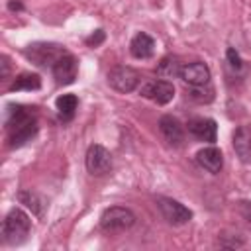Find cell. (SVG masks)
Listing matches in <instances>:
<instances>
[{
	"instance_id": "cell-12",
	"label": "cell",
	"mask_w": 251,
	"mask_h": 251,
	"mask_svg": "<svg viewBox=\"0 0 251 251\" xmlns=\"http://www.w3.org/2000/svg\"><path fill=\"white\" fill-rule=\"evenodd\" d=\"M188 131L196 139L206 141V143H214L218 137V126L212 118H192L188 122Z\"/></svg>"
},
{
	"instance_id": "cell-23",
	"label": "cell",
	"mask_w": 251,
	"mask_h": 251,
	"mask_svg": "<svg viewBox=\"0 0 251 251\" xmlns=\"http://www.w3.org/2000/svg\"><path fill=\"white\" fill-rule=\"evenodd\" d=\"M237 210L243 216V220L251 222V200H239L237 202Z\"/></svg>"
},
{
	"instance_id": "cell-13",
	"label": "cell",
	"mask_w": 251,
	"mask_h": 251,
	"mask_svg": "<svg viewBox=\"0 0 251 251\" xmlns=\"http://www.w3.org/2000/svg\"><path fill=\"white\" fill-rule=\"evenodd\" d=\"M35 133H37V120L31 118V120H27V122H24L18 127L8 131V145L10 147H22L27 141H31L35 137Z\"/></svg>"
},
{
	"instance_id": "cell-18",
	"label": "cell",
	"mask_w": 251,
	"mask_h": 251,
	"mask_svg": "<svg viewBox=\"0 0 251 251\" xmlns=\"http://www.w3.org/2000/svg\"><path fill=\"white\" fill-rule=\"evenodd\" d=\"M55 104H57L59 118H61L63 122H69V120H73V116H75V112H76L78 100H76L75 94H61Z\"/></svg>"
},
{
	"instance_id": "cell-7",
	"label": "cell",
	"mask_w": 251,
	"mask_h": 251,
	"mask_svg": "<svg viewBox=\"0 0 251 251\" xmlns=\"http://www.w3.org/2000/svg\"><path fill=\"white\" fill-rule=\"evenodd\" d=\"M84 165L90 175L102 176L112 169V155L104 145H98V143L90 145L86 151V157H84Z\"/></svg>"
},
{
	"instance_id": "cell-6",
	"label": "cell",
	"mask_w": 251,
	"mask_h": 251,
	"mask_svg": "<svg viewBox=\"0 0 251 251\" xmlns=\"http://www.w3.org/2000/svg\"><path fill=\"white\" fill-rule=\"evenodd\" d=\"M139 94L159 106H165L169 104L173 98H175V86L171 80H165V78H157V80H149L145 82L141 88H139Z\"/></svg>"
},
{
	"instance_id": "cell-5",
	"label": "cell",
	"mask_w": 251,
	"mask_h": 251,
	"mask_svg": "<svg viewBox=\"0 0 251 251\" xmlns=\"http://www.w3.org/2000/svg\"><path fill=\"white\" fill-rule=\"evenodd\" d=\"M157 208L161 210L163 218L173 224V226H184L192 220V212L180 204L178 200H173V198H167V196H159L157 198Z\"/></svg>"
},
{
	"instance_id": "cell-17",
	"label": "cell",
	"mask_w": 251,
	"mask_h": 251,
	"mask_svg": "<svg viewBox=\"0 0 251 251\" xmlns=\"http://www.w3.org/2000/svg\"><path fill=\"white\" fill-rule=\"evenodd\" d=\"M18 200H20V204H24L25 208H29L37 218H41L43 216V212H45V198L43 196H39L37 192H33V190H20L18 192Z\"/></svg>"
},
{
	"instance_id": "cell-10",
	"label": "cell",
	"mask_w": 251,
	"mask_h": 251,
	"mask_svg": "<svg viewBox=\"0 0 251 251\" xmlns=\"http://www.w3.org/2000/svg\"><path fill=\"white\" fill-rule=\"evenodd\" d=\"M51 71H53V76H55L57 84H71V82H75V78H76L78 63H76V59H75L71 53H65V55L51 67Z\"/></svg>"
},
{
	"instance_id": "cell-8",
	"label": "cell",
	"mask_w": 251,
	"mask_h": 251,
	"mask_svg": "<svg viewBox=\"0 0 251 251\" xmlns=\"http://www.w3.org/2000/svg\"><path fill=\"white\" fill-rule=\"evenodd\" d=\"M159 131H161L163 139L167 141V145H171V147H180L184 143V127L171 114H165L159 118Z\"/></svg>"
},
{
	"instance_id": "cell-26",
	"label": "cell",
	"mask_w": 251,
	"mask_h": 251,
	"mask_svg": "<svg viewBox=\"0 0 251 251\" xmlns=\"http://www.w3.org/2000/svg\"><path fill=\"white\" fill-rule=\"evenodd\" d=\"M8 8H10V10H22L24 6H22V2H18V0H12V2L8 4Z\"/></svg>"
},
{
	"instance_id": "cell-25",
	"label": "cell",
	"mask_w": 251,
	"mask_h": 251,
	"mask_svg": "<svg viewBox=\"0 0 251 251\" xmlns=\"http://www.w3.org/2000/svg\"><path fill=\"white\" fill-rule=\"evenodd\" d=\"M0 61H2V63H0V67H2V71H0V78L6 80V78H8V73H10V63H8V57H6V55H2Z\"/></svg>"
},
{
	"instance_id": "cell-1",
	"label": "cell",
	"mask_w": 251,
	"mask_h": 251,
	"mask_svg": "<svg viewBox=\"0 0 251 251\" xmlns=\"http://www.w3.org/2000/svg\"><path fill=\"white\" fill-rule=\"evenodd\" d=\"M29 227H31L29 216L20 208H12L2 222V239L8 245H20L27 239Z\"/></svg>"
},
{
	"instance_id": "cell-19",
	"label": "cell",
	"mask_w": 251,
	"mask_h": 251,
	"mask_svg": "<svg viewBox=\"0 0 251 251\" xmlns=\"http://www.w3.org/2000/svg\"><path fill=\"white\" fill-rule=\"evenodd\" d=\"M41 88V78L35 73H22L20 76L14 78L10 84V90H39Z\"/></svg>"
},
{
	"instance_id": "cell-21",
	"label": "cell",
	"mask_w": 251,
	"mask_h": 251,
	"mask_svg": "<svg viewBox=\"0 0 251 251\" xmlns=\"http://www.w3.org/2000/svg\"><path fill=\"white\" fill-rule=\"evenodd\" d=\"M188 96L194 100V102H200V104H208L214 100V88L210 84H202V86H192Z\"/></svg>"
},
{
	"instance_id": "cell-3",
	"label": "cell",
	"mask_w": 251,
	"mask_h": 251,
	"mask_svg": "<svg viewBox=\"0 0 251 251\" xmlns=\"http://www.w3.org/2000/svg\"><path fill=\"white\" fill-rule=\"evenodd\" d=\"M133 224H135V214L129 208H122V206L106 208L100 216V227L108 233L129 229Z\"/></svg>"
},
{
	"instance_id": "cell-14",
	"label": "cell",
	"mask_w": 251,
	"mask_h": 251,
	"mask_svg": "<svg viewBox=\"0 0 251 251\" xmlns=\"http://www.w3.org/2000/svg\"><path fill=\"white\" fill-rule=\"evenodd\" d=\"M196 161H198V165H200L202 169H206V171L212 173V175L220 173L222 167H224V155H222V151H220L218 147H214V145L200 149V151L196 153Z\"/></svg>"
},
{
	"instance_id": "cell-20",
	"label": "cell",
	"mask_w": 251,
	"mask_h": 251,
	"mask_svg": "<svg viewBox=\"0 0 251 251\" xmlns=\"http://www.w3.org/2000/svg\"><path fill=\"white\" fill-rule=\"evenodd\" d=\"M180 67H182V65L178 63V59L169 55V57H163V59H161V63L157 65L155 73H157V76H161V78L169 80V78H173V76H178Z\"/></svg>"
},
{
	"instance_id": "cell-4",
	"label": "cell",
	"mask_w": 251,
	"mask_h": 251,
	"mask_svg": "<svg viewBox=\"0 0 251 251\" xmlns=\"http://www.w3.org/2000/svg\"><path fill=\"white\" fill-rule=\"evenodd\" d=\"M139 73L131 67H126V65H120V67H114L110 73H108V84L122 92V94H127V92H133L139 84Z\"/></svg>"
},
{
	"instance_id": "cell-16",
	"label": "cell",
	"mask_w": 251,
	"mask_h": 251,
	"mask_svg": "<svg viewBox=\"0 0 251 251\" xmlns=\"http://www.w3.org/2000/svg\"><path fill=\"white\" fill-rule=\"evenodd\" d=\"M31 110H33V108H27V106H22V104H10L8 110H6V122H4L6 129L10 131V129L18 127L20 124H24V122L35 118Z\"/></svg>"
},
{
	"instance_id": "cell-15",
	"label": "cell",
	"mask_w": 251,
	"mask_h": 251,
	"mask_svg": "<svg viewBox=\"0 0 251 251\" xmlns=\"http://www.w3.org/2000/svg\"><path fill=\"white\" fill-rule=\"evenodd\" d=\"M153 51H155V41L149 33H135L131 43H129V53L135 57V59H149L153 57Z\"/></svg>"
},
{
	"instance_id": "cell-9",
	"label": "cell",
	"mask_w": 251,
	"mask_h": 251,
	"mask_svg": "<svg viewBox=\"0 0 251 251\" xmlns=\"http://www.w3.org/2000/svg\"><path fill=\"white\" fill-rule=\"evenodd\" d=\"M178 76L190 84V86H202V84H210V69L208 65L200 63V61H194V63H186L180 67V73Z\"/></svg>"
},
{
	"instance_id": "cell-22",
	"label": "cell",
	"mask_w": 251,
	"mask_h": 251,
	"mask_svg": "<svg viewBox=\"0 0 251 251\" xmlns=\"http://www.w3.org/2000/svg\"><path fill=\"white\" fill-rule=\"evenodd\" d=\"M226 57H227V65H229L233 71H241V69H243V59L239 57V53H237L233 47H229V49L226 51Z\"/></svg>"
},
{
	"instance_id": "cell-24",
	"label": "cell",
	"mask_w": 251,
	"mask_h": 251,
	"mask_svg": "<svg viewBox=\"0 0 251 251\" xmlns=\"http://www.w3.org/2000/svg\"><path fill=\"white\" fill-rule=\"evenodd\" d=\"M104 41V31L102 29H96L90 37H86V43L90 45V47H96V45H100Z\"/></svg>"
},
{
	"instance_id": "cell-2",
	"label": "cell",
	"mask_w": 251,
	"mask_h": 251,
	"mask_svg": "<svg viewBox=\"0 0 251 251\" xmlns=\"http://www.w3.org/2000/svg\"><path fill=\"white\" fill-rule=\"evenodd\" d=\"M65 53L67 51L59 43H47V41H35L24 49V55L37 67H53Z\"/></svg>"
},
{
	"instance_id": "cell-11",
	"label": "cell",
	"mask_w": 251,
	"mask_h": 251,
	"mask_svg": "<svg viewBox=\"0 0 251 251\" xmlns=\"http://www.w3.org/2000/svg\"><path fill=\"white\" fill-rule=\"evenodd\" d=\"M231 145L239 161L251 165V126H239L231 135Z\"/></svg>"
}]
</instances>
